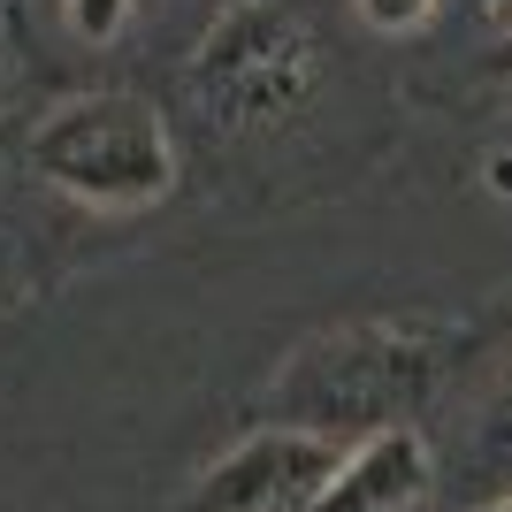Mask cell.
<instances>
[{"mask_svg":"<svg viewBox=\"0 0 512 512\" xmlns=\"http://www.w3.org/2000/svg\"><path fill=\"white\" fill-rule=\"evenodd\" d=\"M482 8H497V16H512V0H482Z\"/></svg>","mask_w":512,"mask_h":512,"instance_id":"11","label":"cell"},{"mask_svg":"<svg viewBox=\"0 0 512 512\" xmlns=\"http://www.w3.org/2000/svg\"><path fill=\"white\" fill-rule=\"evenodd\" d=\"M62 16H69V31H77V39L107 46V39H123V23L138 16V0H62Z\"/></svg>","mask_w":512,"mask_h":512,"instance_id":"6","label":"cell"},{"mask_svg":"<svg viewBox=\"0 0 512 512\" xmlns=\"http://www.w3.org/2000/svg\"><path fill=\"white\" fill-rule=\"evenodd\" d=\"M490 77H512V39H505V46L490 54Z\"/></svg>","mask_w":512,"mask_h":512,"instance_id":"9","label":"cell"},{"mask_svg":"<svg viewBox=\"0 0 512 512\" xmlns=\"http://www.w3.org/2000/svg\"><path fill=\"white\" fill-rule=\"evenodd\" d=\"M321 85V46L283 0H230L192 54V92L222 130H276Z\"/></svg>","mask_w":512,"mask_h":512,"instance_id":"3","label":"cell"},{"mask_svg":"<svg viewBox=\"0 0 512 512\" xmlns=\"http://www.w3.org/2000/svg\"><path fill=\"white\" fill-rule=\"evenodd\" d=\"M428 490V444L421 428H375L360 444H344V467L306 512H413Z\"/></svg>","mask_w":512,"mask_h":512,"instance_id":"5","label":"cell"},{"mask_svg":"<svg viewBox=\"0 0 512 512\" xmlns=\"http://www.w3.org/2000/svg\"><path fill=\"white\" fill-rule=\"evenodd\" d=\"M337 467H344V436L268 421L253 436H237L214 467H199V482L184 490V512H306Z\"/></svg>","mask_w":512,"mask_h":512,"instance_id":"4","label":"cell"},{"mask_svg":"<svg viewBox=\"0 0 512 512\" xmlns=\"http://www.w3.org/2000/svg\"><path fill=\"white\" fill-rule=\"evenodd\" d=\"M0 85H8V39H0Z\"/></svg>","mask_w":512,"mask_h":512,"instance_id":"10","label":"cell"},{"mask_svg":"<svg viewBox=\"0 0 512 512\" xmlns=\"http://www.w3.org/2000/svg\"><path fill=\"white\" fill-rule=\"evenodd\" d=\"M23 161L46 192L92 214H146L176 192V138L161 107L138 92H77L54 100L23 138Z\"/></svg>","mask_w":512,"mask_h":512,"instance_id":"2","label":"cell"},{"mask_svg":"<svg viewBox=\"0 0 512 512\" xmlns=\"http://www.w3.org/2000/svg\"><path fill=\"white\" fill-rule=\"evenodd\" d=\"M352 8H360L367 31H390V39H398V31H421V23L436 16V0H352Z\"/></svg>","mask_w":512,"mask_h":512,"instance_id":"7","label":"cell"},{"mask_svg":"<svg viewBox=\"0 0 512 512\" xmlns=\"http://www.w3.org/2000/svg\"><path fill=\"white\" fill-rule=\"evenodd\" d=\"M459 352H467V329L428 321V314L344 321V329L306 337L283 360L276 390H268V413L321 428V436H344V444H360L375 428H413V413L451 383Z\"/></svg>","mask_w":512,"mask_h":512,"instance_id":"1","label":"cell"},{"mask_svg":"<svg viewBox=\"0 0 512 512\" xmlns=\"http://www.w3.org/2000/svg\"><path fill=\"white\" fill-rule=\"evenodd\" d=\"M482 512H512V497H497V505H482Z\"/></svg>","mask_w":512,"mask_h":512,"instance_id":"12","label":"cell"},{"mask_svg":"<svg viewBox=\"0 0 512 512\" xmlns=\"http://www.w3.org/2000/svg\"><path fill=\"white\" fill-rule=\"evenodd\" d=\"M490 192L512 199V153H490Z\"/></svg>","mask_w":512,"mask_h":512,"instance_id":"8","label":"cell"},{"mask_svg":"<svg viewBox=\"0 0 512 512\" xmlns=\"http://www.w3.org/2000/svg\"><path fill=\"white\" fill-rule=\"evenodd\" d=\"M0 299H8V260H0Z\"/></svg>","mask_w":512,"mask_h":512,"instance_id":"13","label":"cell"}]
</instances>
